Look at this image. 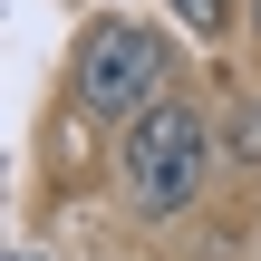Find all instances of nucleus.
<instances>
[{
	"label": "nucleus",
	"instance_id": "f257e3e1",
	"mask_svg": "<svg viewBox=\"0 0 261 261\" xmlns=\"http://www.w3.org/2000/svg\"><path fill=\"white\" fill-rule=\"evenodd\" d=\"M174 97V39L145 29V19H87L77 48H68V107L97 116V126H136L145 107Z\"/></svg>",
	"mask_w": 261,
	"mask_h": 261
},
{
	"label": "nucleus",
	"instance_id": "f03ea898",
	"mask_svg": "<svg viewBox=\"0 0 261 261\" xmlns=\"http://www.w3.org/2000/svg\"><path fill=\"white\" fill-rule=\"evenodd\" d=\"M203 174H213V116H203V107L165 97V107H145L136 126H116V184H126V203H136L145 223H174V213L203 194Z\"/></svg>",
	"mask_w": 261,
	"mask_h": 261
},
{
	"label": "nucleus",
	"instance_id": "7ed1b4c3",
	"mask_svg": "<svg viewBox=\"0 0 261 261\" xmlns=\"http://www.w3.org/2000/svg\"><path fill=\"white\" fill-rule=\"evenodd\" d=\"M223 145H232V165H252V174H261V107L223 97Z\"/></svg>",
	"mask_w": 261,
	"mask_h": 261
},
{
	"label": "nucleus",
	"instance_id": "20e7f679",
	"mask_svg": "<svg viewBox=\"0 0 261 261\" xmlns=\"http://www.w3.org/2000/svg\"><path fill=\"white\" fill-rule=\"evenodd\" d=\"M165 10H174V19H184L194 39H223V29L242 19V0H165Z\"/></svg>",
	"mask_w": 261,
	"mask_h": 261
},
{
	"label": "nucleus",
	"instance_id": "39448f33",
	"mask_svg": "<svg viewBox=\"0 0 261 261\" xmlns=\"http://www.w3.org/2000/svg\"><path fill=\"white\" fill-rule=\"evenodd\" d=\"M10 261H48V252H10Z\"/></svg>",
	"mask_w": 261,
	"mask_h": 261
},
{
	"label": "nucleus",
	"instance_id": "423d86ee",
	"mask_svg": "<svg viewBox=\"0 0 261 261\" xmlns=\"http://www.w3.org/2000/svg\"><path fill=\"white\" fill-rule=\"evenodd\" d=\"M252 29H261V0H252Z\"/></svg>",
	"mask_w": 261,
	"mask_h": 261
}]
</instances>
